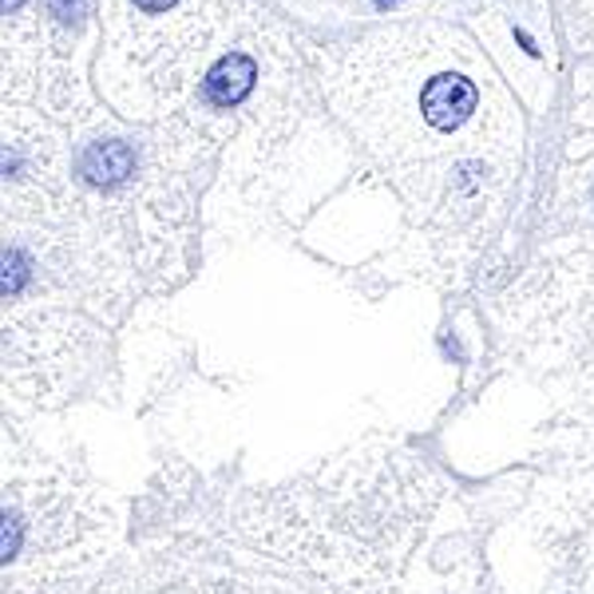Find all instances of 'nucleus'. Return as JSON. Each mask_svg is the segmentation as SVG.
<instances>
[{
	"label": "nucleus",
	"instance_id": "3",
	"mask_svg": "<svg viewBox=\"0 0 594 594\" xmlns=\"http://www.w3.org/2000/svg\"><path fill=\"white\" fill-rule=\"evenodd\" d=\"M119 539L108 492L56 455L4 444V594L88 586Z\"/></svg>",
	"mask_w": 594,
	"mask_h": 594
},
{
	"label": "nucleus",
	"instance_id": "2",
	"mask_svg": "<svg viewBox=\"0 0 594 594\" xmlns=\"http://www.w3.org/2000/svg\"><path fill=\"white\" fill-rule=\"evenodd\" d=\"M234 20L238 0H99V103L128 123L183 116Z\"/></svg>",
	"mask_w": 594,
	"mask_h": 594
},
{
	"label": "nucleus",
	"instance_id": "1",
	"mask_svg": "<svg viewBox=\"0 0 594 594\" xmlns=\"http://www.w3.org/2000/svg\"><path fill=\"white\" fill-rule=\"evenodd\" d=\"M321 103L405 202L444 274H464L499 234L524 167L512 79L464 29L381 24L314 52Z\"/></svg>",
	"mask_w": 594,
	"mask_h": 594
}]
</instances>
